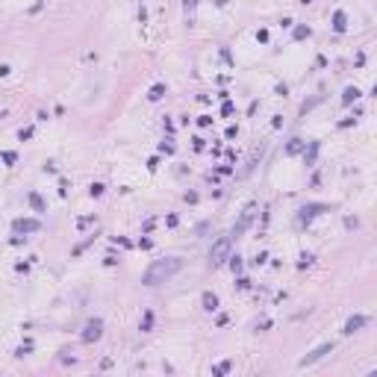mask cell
<instances>
[{
	"instance_id": "8",
	"label": "cell",
	"mask_w": 377,
	"mask_h": 377,
	"mask_svg": "<svg viewBox=\"0 0 377 377\" xmlns=\"http://www.w3.org/2000/svg\"><path fill=\"white\" fill-rule=\"evenodd\" d=\"M162 92H165L162 86H154V92H151V100H157V97H162Z\"/></svg>"
},
{
	"instance_id": "4",
	"label": "cell",
	"mask_w": 377,
	"mask_h": 377,
	"mask_svg": "<svg viewBox=\"0 0 377 377\" xmlns=\"http://www.w3.org/2000/svg\"><path fill=\"white\" fill-rule=\"evenodd\" d=\"M248 224H251V209H248V212L242 215V221H239V224L233 227V233H230V239H239V236H242V230H245Z\"/></svg>"
},
{
	"instance_id": "5",
	"label": "cell",
	"mask_w": 377,
	"mask_h": 377,
	"mask_svg": "<svg viewBox=\"0 0 377 377\" xmlns=\"http://www.w3.org/2000/svg\"><path fill=\"white\" fill-rule=\"evenodd\" d=\"M363 324H366V318H363V315L351 318V321H348V327H345V333H354V330H357V327H363Z\"/></svg>"
},
{
	"instance_id": "6",
	"label": "cell",
	"mask_w": 377,
	"mask_h": 377,
	"mask_svg": "<svg viewBox=\"0 0 377 377\" xmlns=\"http://www.w3.org/2000/svg\"><path fill=\"white\" fill-rule=\"evenodd\" d=\"M15 230H38V224H35V221H18Z\"/></svg>"
},
{
	"instance_id": "7",
	"label": "cell",
	"mask_w": 377,
	"mask_h": 377,
	"mask_svg": "<svg viewBox=\"0 0 377 377\" xmlns=\"http://www.w3.org/2000/svg\"><path fill=\"white\" fill-rule=\"evenodd\" d=\"M203 304H206V310H215V307H218L215 295H203Z\"/></svg>"
},
{
	"instance_id": "1",
	"label": "cell",
	"mask_w": 377,
	"mask_h": 377,
	"mask_svg": "<svg viewBox=\"0 0 377 377\" xmlns=\"http://www.w3.org/2000/svg\"><path fill=\"white\" fill-rule=\"evenodd\" d=\"M180 265H183L180 259H157V262L145 271L142 283H145V286H157L159 280H168L171 274H177V271H180Z\"/></svg>"
},
{
	"instance_id": "2",
	"label": "cell",
	"mask_w": 377,
	"mask_h": 377,
	"mask_svg": "<svg viewBox=\"0 0 377 377\" xmlns=\"http://www.w3.org/2000/svg\"><path fill=\"white\" fill-rule=\"evenodd\" d=\"M230 236H224V239H218L215 242V248H212V253H209V259H212V265H221L224 259H227V253H230Z\"/></svg>"
},
{
	"instance_id": "3",
	"label": "cell",
	"mask_w": 377,
	"mask_h": 377,
	"mask_svg": "<svg viewBox=\"0 0 377 377\" xmlns=\"http://www.w3.org/2000/svg\"><path fill=\"white\" fill-rule=\"evenodd\" d=\"M330 351H333V345H321V348H315L313 354H307V357L301 360V369H307V366H313L315 360H321V357H324V354H330Z\"/></svg>"
}]
</instances>
